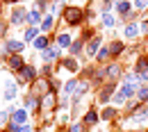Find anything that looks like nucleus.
<instances>
[{"label":"nucleus","instance_id":"obj_4","mask_svg":"<svg viewBox=\"0 0 148 132\" xmlns=\"http://www.w3.org/2000/svg\"><path fill=\"white\" fill-rule=\"evenodd\" d=\"M23 48H25V43H23V41H14V39H9V41L5 43V50H7V53H16V55H18V53H23Z\"/></svg>","mask_w":148,"mask_h":132},{"label":"nucleus","instance_id":"obj_17","mask_svg":"<svg viewBox=\"0 0 148 132\" xmlns=\"http://www.w3.org/2000/svg\"><path fill=\"white\" fill-rule=\"evenodd\" d=\"M96 121H98V112H96V109H89L87 116H84V123H87V125H93Z\"/></svg>","mask_w":148,"mask_h":132},{"label":"nucleus","instance_id":"obj_9","mask_svg":"<svg viewBox=\"0 0 148 132\" xmlns=\"http://www.w3.org/2000/svg\"><path fill=\"white\" fill-rule=\"evenodd\" d=\"M57 55H59V53H57V48H46V50H41V59H43L46 64H48V62H53Z\"/></svg>","mask_w":148,"mask_h":132},{"label":"nucleus","instance_id":"obj_23","mask_svg":"<svg viewBox=\"0 0 148 132\" xmlns=\"http://www.w3.org/2000/svg\"><path fill=\"white\" fill-rule=\"evenodd\" d=\"M50 27H53V16H46V18L41 21V30H43V32H48Z\"/></svg>","mask_w":148,"mask_h":132},{"label":"nucleus","instance_id":"obj_38","mask_svg":"<svg viewBox=\"0 0 148 132\" xmlns=\"http://www.w3.org/2000/svg\"><path fill=\"white\" fill-rule=\"evenodd\" d=\"M2 34H5V25H0V37H2Z\"/></svg>","mask_w":148,"mask_h":132},{"label":"nucleus","instance_id":"obj_27","mask_svg":"<svg viewBox=\"0 0 148 132\" xmlns=\"http://www.w3.org/2000/svg\"><path fill=\"white\" fill-rule=\"evenodd\" d=\"M98 59H100V62H105V59H110L112 57V53H110V48H103V50H100V53H98Z\"/></svg>","mask_w":148,"mask_h":132},{"label":"nucleus","instance_id":"obj_28","mask_svg":"<svg viewBox=\"0 0 148 132\" xmlns=\"http://www.w3.org/2000/svg\"><path fill=\"white\" fill-rule=\"evenodd\" d=\"M137 96H139V100H148V87H139Z\"/></svg>","mask_w":148,"mask_h":132},{"label":"nucleus","instance_id":"obj_1","mask_svg":"<svg viewBox=\"0 0 148 132\" xmlns=\"http://www.w3.org/2000/svg\"><path fill=\"white\" fill-rule=\"evenodd\" d=\"M64 18L69 25H77L80 21H82V9H77V7H66L64 9Z\"/></svg>","mask_w":148,"mask_h":132},{"label":"nucleus","instance_id":"obj_7","mask_svg":"<svg viewBox=\"0 0 148 132\" xmlns=\"http://www.w3.org/2000/svg\"><path fill=\"white\" fill-rule=\"evenodd\" d=\"M105 75L110 77V80H119V75H121V66H119V64L107 66V68H105Z\"/></svg>","mask_w":148,"mask_h":132},{"label":"nucleus","instance_id":"obj_16","mask_svg":"<svg viewBox=\"0 0 148 132\" xmlns=\"http://www.w3.org/2000/svg\"><path fill=\"white\" fill-rule=\"evenodd\" d=\"M34 48H37L39 53L46 50V48H48V39H46V37H37V39H34Z\"/></svg>","mask_w":148,"mask_h":132},{"label":"nucleus","instance_id":"obj_21","mask_svg":"<svg viewBox=\"0 0 148 132\" xmlns=\"http://www.w3.org/2000/svg\"><path fill=\"white\" fill-rule=\"evenodd\" d=\"M114 23H116V21H114L112 14H103V25H105V27H114Z\"/></svg>","mask_w":148,"mask_h":132},{"label":"nucleus","instance_id":"obj_19","mask_svg":"<svg viewBox=\"0 0 148 132\" xmlns=\"http://www.w3.org/2000/svg\"><path fill=\"white\" fill-rule=\"evenodd\" d=\"M110 53H112V55H119V53H123V43H121V41H114V43L110 46Z\"/></svg>","mask_w":148,"mask_h":132},{"label":"nucleus","instance_id":"obj_8","mask_svg":"<svg viewBox=\"0 0 148 132\" xmlns=\"http://www.w3.org/2000/svg\"><path fill=\"white\" fill-rule=\"evenodd\" d=\"M98 46H100V37H93L91 41H89V46H87V55H89V57H96Z\"/></svg>","mask_w":148,"mask_h":132},{"label":"nucleus","instance_id":"obj_3","mask_svg":"<svg viewBox=\"0 0 148 132\" xmlns=\"http://www.w3.org/2000/svg\"><path fill=\"white\" fill-rule=\"evenodd\" d=\"M23 21H27V12H25V7H16L14 9V14H12V25H21Z\"/></svg>","mask_w":148,"mask_h":132},{"label":"nucleus","instance_id":"obj_15","mask_svg":"<svg viewBox=\"0 0 148 132\" xmlns=\"http://www.w3.org/2000/svg\"><path fill=\"white\" fill-rule=\"evenodd\" d=\"M5 98H7V100H14V98H16V87H14L12 82L5 84Z\"/></svg>","mask_w":148,"mask_h":132},{"label":"nucleus","instance_id":"obj_25","mask_svg":"<svg viewBox=\"0 0 148 132\" xmlns=\"http://www.w3.org/2000/svg\"><path fill=\"white\" fill-rule=\"evenodd\" d=\"M64 68H69V71H77V62H75V59H64Z\"/></svg>","mask_w":148,"mask_h":132},{"label":"nucleus","instance_id":"obj_2","mask_svg":"<svg viewBox=\"0 0 148 132\" xmlns=\"http://www.w3.org/2000/svg\"><path fill=\"white\" fill-rule=\"evenodd\" d=\"M37 77L39 75H37V68H34V66H27V64H25V66L18 71V80L21 82H34Z\"/></svg>","mask_w":148,"mask_h":132},{"label":"nucleus","instance_id":"obj_37","mask_svg":"<svg viewBox=\"0 0 148 132\" xmlns=\"http://www.w3.org/2000/svg\"><path fill=\"white\" fill-rule=\"evenodd\" d=\"M46 2H50V0H39V7H46Z\"/></svg>","mask_w":148,"mask_h":132},{"label":"nucleus","instance_id":"obj_33","mask_svg":"<svg viewBox=\"0 0 148 132\" xmlns=\"http://www.w3.org/2000/svg\"><path fill=\"white\" fill-rule=\"evenodd\" d=\"M110 9H112V2H110V0H105V2H103V14H107Z\"/></svg>","mask_w":148,"mask_h":132},{"label":"nucleus","instance_id":"obj_32","mask_svg":"<svg viewBox=\"0 0 148 132\" xmlns=\"http://www.w3.org/2000/svg\"><path fill=\"white\" fill-rule=\"evenodd\" d=\"M134 7H137V9H146V7H148V0H137Z\"/></svg>","mask_w":148,"mask_h":132},{"label":"nucleus","instance_id":"obj_12","mask_svg":"<svg viewBox=\"0 0 148 132\" xmlns=\"http://www.w3.org/2000/svg\"><path fill=\"white\" fill-rule=\"evenodd\" d=\"M123 34H125L128 39H134L137 34H139V27H137L134 23H128V25H125V30H123Z\"/></svg>","mask_w":148,"mask_h":132},{"label":"nucleus","instance_id":"obj_39","mask_svg":"<svg viewBox=\"0 0 148 132\" xmlns=\"http://www.w3.org/2000/svg\"><path fill=\"white\" fill-rule=\"evenodd\" d=\"M2 2H16V0H2Z\"/></svg>","mask_w":148,"mask_h":132},{"label":"nucleus","instance_id":"obj_34","mask_svg":"<svg viewBox=\"0 0 148 132\" xmlns=\"http://www.w3.org/2000/svg\"><path fill=\"white\" fill-rule=\"evenodd\" d=\"M7 114H9V109H2V112H0V125L7 121Z\"/></svg>","mask_w":148,"mask_h":132},{"label":"nucleus","instance_id":"obj_26","mask_svg":"<svg viewBox=\"0 0 148 132\" xmlns=\"http://www.w3.org/2000/svg\"><path fill=\"white\" fill-rule=\"evenodd\" d=\"M80 50H82V41L77 39V41H73V43H71V55H77Z\"/></svg>","mask_w":148,"mask_h":132},{"label":"nucleus","instance_id":"obj_36","mask_svg":"<svg viewBox=\"0 0 148 132\" xmlns=\"http://www.w3.org/2000/svg\"><path fill=\"white\" fill-rule=\"evenodd\" d=\"M141 32H144V34H148V21H144V25H141Z\"/></svg>","mask_w":148,"mask_h":132},{"label":"nucleus","instance_id":"obj_5","mask_svg":"<svg viewBox=\"0 0 148 132\" xmlns=\"http://www.w3.org/2000/svg\"><path fill=\"white\" fill-rule=\"evenodd\" d=\"M23 66H25V59H23V55H12V59H9V68L18 73Z\"/></svg>","mask_w":148,"mask_h":132},{"label":"nucleus","instance_id":"obj_35","mask_svg":"<svg viewBox=\"0 0 148 132\" xmlns=\"http://www.w3.org/2000/svg\"><path fill=\"white\" fill-rule=\"evenodd\" d=\"M71 132H82V123H75V125H71Z\"/></svg>","mask_w":148,"mask_h":132},{"label":"nucleus","instance_id":"obj_10","mask_svg":"<svg viewBox=\"0 0 148 132\" xmlns=\"http://www.w3.org/2000/svg\"><path fill=\"white\" fill-rule=\"evenodd\" d=\"M27 23H30L32 27H37L39 23H41V14H39V9H32V12H27Z\"/></svg>","mask_w":148,"mask_h":132},{"label":"nucleus","instance_id":"obj_22","mask_svg":"<svg viewBox=\"0 0 148 132\" xmlns=\"http://www.w3.org/2000/svg\"><path fill=\"white\" fill-rule=\"evenodd\" d=\"M114 116H116V109H114V107H105V112H103V118H105V121H112Z\"/></svg>","mask_w":148,"mask_h":132},{"label":"nucleus","instance_id":"obj_31","mask_svg":"<svg viewBox=\"0 0 148 132\" xmlns=\"http://www.w3.org/2000/svg\"><path fill=\"white\" fill-rule=\"evenodd\" d=\"M114 103H116V105H123V103H125V96H123V94H116V96H114Z\"/></svg>","mask_w":148,"mask_h":132},{"label":"nucleus","instance_id":"obj_18","mask_svg":"<svg viewBox=\"0 0 148 132\" xmlns=\"http://www.w3.org/2000/svg\"><path fill=\"white\" fill-rule=\"evenodd\" d=\"M75 89H77V82H75V80H69V82H66V87H64V96L73 94Z\"/></svg>","mask_w":148,"mask_h":132},{"label":"nucleus","instance_id":"obj_30","mask_svg":"<svg viewBox=\"0 0 148 132\" xmlns=\"http://www.w3.org/2000/svg\"><path fill=\"white\" fill-rule=\"evenodd\" d=\"M34 105H37V98L34 96H27L25 98V107H34Z\"/></svg>","mask_w":148,"mask_h":132},{"label":"nucleus","instance_id":"obj_11","mask_svg":"<svg viewBox=\"0 0 148 132\" xmlns=\"http://www.w3.org/2000/svg\"><path fill=\"white\" fill-rule=\"evenodd\" d=\"M71 43H73L71 34H59V37H57V46H59V48H71Z\"/></svg>","mask_w":148,"mask_h":132},{"label":"nucleus","instance_id":"obj_13","mask_svg":"<svg viewBox=\"0 0 148 132\" xmlns=\"http://www.w3.org/2000/svg\"><path fill=\"white\" fill-rule=\"evenodd\" d=\"M121 94L125 96V98H132V96L137 94V84H128V82H125L123 89H121Z\"/></svg>","mask_w":148,"mask_h":132},{"label":"nucleus","instance_id":"obj_24","mask_svg":"<svg viewBox=\"0 0 148 132\" xmlns=\"http://www.w3.org/2000/svg\"><path fill=\"white\" fill-rule=\"evenodd\" d=\"M110 98H112V87H105L103 94H100V103H107Z\"/></svg>","mask_w":148,"mask_h":132},{"label":"nucleus","instance_id":"obj_14","mask_svg":"<svg viewBox=\"0 0 148 132\" xmlns=\"http://www.w3.org/2000/svg\"><path fill=\"white\" fill-rule=\"evenodd\" d=\"M130 7H132V5H130L128 0H119V2H116V12H119V14H128Z\"/></svg>","mask_w":148,"mask_h":132},{"label":"nucleus","instance_id":"obj_6","mask_svg":"<svg viewBox=\"0 0 148 132\" xmlns=\"http://www.w3.org/2000/svg\"><path fill=\"white\" fill-rule=\"evenodd\" d=\"M27 121V109H14L12 112V123H25Z\"/></svg>","mask_w":148,"mask_h":132},{"label":"nucleus","instance_id":"obj_20","mask_svg":"<svg viewBox=\"0 0 148 132\" xmlns=\"http://www.w3.org/2000/svg\"><path fill=\"white\" fill-rule=\"evenodd\" d=\"M34 39H37V27L30 25V27L25 30V41H34Z\"/></svg>","mask_w":148,"mask_h":132},{"label":"nucleus","instance_id":"obj_29","mask_svg":"<svg viewBox=\"0 0 148 132\" xmlns=\"http://www.w3.org/2000/svg\"><path fill=\"white\" fill-rule=\"evenodd\" d=\"M125 82H128V84H137V82H139V75H137V73H128V75H125Z\"/></svg>","mask_w":148,"mask_h":132}]
</instances>
